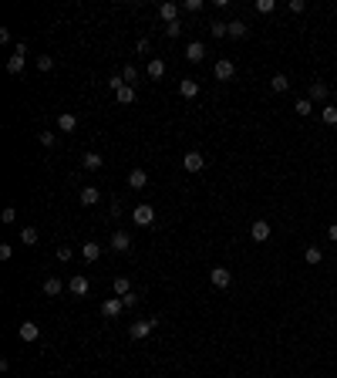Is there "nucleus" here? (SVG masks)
I'll list each match as a JSON object with an SVG mask.
<instances>
[{
    "mask_svg": "<svg viewBox=\"0 0 337 378\" xmlns=\"http://www.w3.org/2000/svg\"><path fill=\"white\" fill-rule=\"evenodd\" d=\"M155 324H159V321H149V317H145V321H135V324H129V338H135V341L149 338V334L155 331Z\"/></svg>",
    "mask_w": 337,
    "mask_h": 378,
    "instance_id": "obj_1",
    "label": "nucleus"
},
{
    "mask_svg": "<svg viewBox=\"0 0 337 378\" xmlns=\"http://www.w3.org/2000/svg\"><path fill=\"white\" fill-rule=\"evenodd\" d=\"M24 61H27V48H24V44H17V51L7 57V71L20 74V71H24Z\"/></svg>",
    "mask_w": 337,
    "mask_h": 378,
    "instance_id": "obj_2",
    "label": "nucleus"
},
{
    "mask_svg": "<svg viewBox=\"0 0 337 378\" xmlns=\"http://www.w3.org/2000/svg\"><path fill=\"white\" fill-rule=\"evenodd\" d=\"M132 220H135L138 226H152V223H155V209L149 206V203H142V206L132 209Z\"/></svg>",
    "mask_w": 337,
    "mask_h": 378,
    "instance_id": "obj_3",
    "label": "nucleus"
},
{
    "mask_svg": "<svg viewBox=\"0 0 337 378\" xmlns=\"http://www.w3.org/2000/svg\"><path fill=\"white\" fill-rule=\"evenodd\" d=\"M209 281H213V287H229V281H233V274H229V270H226V267H213V270H209Z\"/></svg>",
    "mask_w": 337,
    "mask_h": 378,
    "instance_id": "obj_4",
    "label": "nucleus"
},
{
    "mask_svg": "<svg viewBox=\"0 0 337 378\" xmlns=\"http://www.w3.org/2000/svg\"><path fill=\"white\" fill-rule=\"evenodd\" d=\"M68 290H71L74 297H85V294H88L91 290V284H88V277H81V274H74L71 281H68Z\"/></svg>",
    "mask_w": 337,
    "mask_h": 378,
    "instance_id": "obj_5",
    "label": "nucleus"
},
{
    "mask_svg": "<svg viewBox=\"0 0 337 378\" xmlns=\"http://www.w3.org/2000/svg\"><path fill=\"white\" fill-rule=\"evenodd\" d=\"M213 74H216L219 81H229L236 74V65L229 61V57H223V61H216V68H213Z\"/></svg>",
    "mask_w": 337,
    "mask_h": 378,
    "instance_id": "obj_6",
    "label": "nucleus"
},
{
    "mask_svg": "<svg viewBox=\"0 0 337 378\" xmlns=\"http://www.w3.org/2000/svg\"><path fill=\"white\" fill-rule=\"evenodd\" d=\"M327 95H330V88L324 81H310V88H307V98H310V102H327Z\"/></svg>",
    "mask_w": 337,
    "mask_h": 378,
    "instance_id": "obj_7",
    "label": "nucleus"
},
{
    "mask_svg": "<svg viewBox=\"0 0 337 378\" xmlns=\"http://www.w3.org/2000/svg\"><path fill=\"white\" fill-rule=\"evenodd\" d=\"M202 166H206V159H202L199 152H185V155H182V169H185V172H199Z\"/></svg>",
    "mask_w": 337,
    "mask_h": 378,
    "instance_id": "obj_8",
    "label": "nucleus"
},
{
    "mask_svg": "<svg viewBox=\"0 0 337 378\" xmlns=\"http://www.w3.org/2000/svg\"><path fill=\"white\" fill-rule=\"evenodd\" d=\"M249 233H253L257 243H266V240H270V223H266V220H257V223L249 226Z\"/></svg>",
    "mask_w": 337,
    "mask_h": 378,
    "instance_id": "obj_9",
    "label": "nucleus"
},
{
    "mask_svg": "<svg viewBox=\"0 0 337 378\" xmlns=\"http://www.w3.org/2000/svg\"><path fill=\"white\" fill-rule=\"evenodd\" d=\"M185 57H189L193 65H199L202 57H206V44H202V41H193V44L185 48Z\"/></svg>",
    "mask_w": 337,
    "mask_h": 378,
    "instance_id": "obj_10",
    "label": "nucleus"
},
{
    "mask_svg": "<svg viewBox=\"0 0 337 378\" xmlns=\"http://www.w3.org/2000/svg\"><path fill=\"white\" fill-rule=\"evenodd\" d=\"M121 307H125V304H121V297H108V301L101 304V314H104V317H118Z\"/></svg>",
    "mask_w": 337,
    "mask_h": 378,
    "instance_id": "obj_11",
    "label": "nucleus"
},
{
    "mask_svg": "<svg viewBox=\"0 0 337 378\" xmlns=\"http://www.w3.org/2000/svg\"><path fill=\"white\" fill-rule=\"evenodd\" d=\"M57 129H61V132H74V129H78V115L61 112V115H57Z\"/></svg>",
    "mask_w": 337,
    "mask_h": 378,
    "instance_id": "obj_12",
    "label": "nucleus"
},
{
    "mask_svg": "<svg viewBox=\"0 0 337 378\" xmlns=\"http://www.w3.org/2000/svg\"><path fill=\"white\" fill-rule=\"evenodd\" d=\"M81 257L88 260V264H95L98 257H101V243H95V240H88L85 247H81Z\"/></svg>",
    "mask_w": 337,
    "mask_h": 378,
    "instance_id": "obj_13",
    "label": "nucleus"
},
{
    "mask_svg": "<svg viewBox=\"0 0 337 378\" xmlns=\"http://www.w3.org/2000/svg\"><path fill=\"white\" fill-rule=\"evenodd\" d=\"M159 17L165 21V24H176V21H179V4H162V7H159Z\"/></svg>",
    "mask_w": 337,
    "mask_h": 378,
    "instance_id": "obj_14",
    "label": "nucleus"
},
{
    "mask_svg": "<svg viewBox=\"0 0 337 378\" xmlns=\"http://www.w3.org/2000/svg\"><path fill=\"white\" fill-rule=\"evenodd\" d=\"M40 338V328L34 321H24L20 324V341H37Z\"/></svg>",
    "mask_w": 337,
    "mask_h": 378,
    "instance_id": "obj_15",
    "label": "nucleus"
},
{
    "mask_svg": "<svg viewBox=\"0 0 337 378\" xmlns=\"http://www.w3.org/2000/svg\"><path fill=\"white\" fill-rule=\"evenodd\" d=\"M98 200H101V189H98V186H85V189H81V203H85V206H95Z\"/></svg>",
    "mask_w": 337,
    "mask_h": 378,
    "instance_id": "obj_16",
    "label": "nucleus"
},
{
    "mask_svg": "<svg viewBox=\"0 0 337 378\" xmlns=\"http://www.w3.org/2000/svg\"><path fill=\"white\" fill-rule=\"evenodd\" d=\"M179 95H182V98H196V95H199V85H196L193 78H182V81H179Z\"/></svg>",
    "mask_w": 337,
    "mask_h": 378,
    "instance_id": "obj_17",
    "label": "nucleus"
},
{
    "mask_svg": "<svg viewBox=\"0 0 337 378\" xmlns=\"http://www.w3.org/2000/svg\"><path fill=\"white\" fill-rule=\"evenodd\" d=\"M129 186H132V189H145V186H149L145 169H132V172H129Z\"/></svg>",
    "mask_w": 337,
    "mask_h": 378,
    "instance_id": "obj_18",
    "label": "nucleus"
},
{
    "mask_svg": "<svg viewBox=\"0 0 337 378\" xmlns=\"http://www.w3.org/2000/svg\"><path fill=\"white\" fill-rule=\"evenodd\" d=\"M145 71H149V78H152V81H159L162 74H165V61H162V57H152V61H149V68H145Z\"/></svg>",
    "mask_w": 337,
    "mask_h": 378,
    "instance_id": "obj_19",
    "label": "nucleus"
},
{
    "mask_svg": "<svg viewBox=\"0 0 337 378\" xmlns=\"http://www.w3.org/2000/svg\"><path fill=\"white\" fill-rule=\"evenodd\" d=\"M112 250H118V253H129V250H132L129 233H115V236H112Z\"/></svg>",
    "mask_w": 337,
    "mask_h": 378,
    "instance_id": "obj_20",
    "label": "nucleus"
},
{
    "mask_svg": "<svg viewBox=\"0 0 337 378\" xmlns=\"http://www.w3.org/2000/svg\"><path fill=\"white\" fill-rule=\"evenodd\" d=\"M81 166H85V169H88V172H98V169H101V155H98V152H85V159H81Z\"/></svg>",
    "mask_w": 337,
    "mask_h": 378,
    "instance_id": "obj_21",
    "label": "nucleus"
},
{
    "mask_svg": "<svg viewBox=\"0 0 337 378\" xmlns=\"http://www.w3.org/2000/svg\"><path fill=\"white\" fill-rule=\"evenodd\" d=\"M61 290H65V284L57 281V277H48V281H44V294H48V297H57Z\"/></svg>",
    "mask_w": 337,
    "mask_h": 378,
    "instance_id": "obj_22",
    "label": "nucleus"
},
{
    "mask_svg": "<svg viewBox=\"0 0 337 378\" xmlns=\"http://www.w3.org/2000/svg\"><path fill=\"white\" fill-rule=\"evenodd\" d=\"M115 294H118V297H125V294H132V284H129V277H115Z\"/></svg>",
    "mask_w": 337,
    "mask_h": 378,
    "instance_id": "obj_23",
    "label": "nucleus"
},
{
    "mask_svg": "<svg viewBox=\"0 0 337 378\" xmlns=\"http://www.w3.org/2000/svg\"><path fill=\"white\" fill-rule=\"evenodd\" d=\"M209 34H213V37H229V24H223V21H213V24H209Z\"/></svg>",
    "mask_w": 337,
    "mask_h": 378,
    "instance_id": "obj_24",
    "label": "nucleus"
},
{
    "mask_svg": "<svg viewBox=\"0 0 337 378\" xmlns=\"http://www.w3.org/2000/svg\"><path fill=\"white\" fill-rule=\"evenodd\" d=\"M270 88L273 91H287L290 88V78H287V74H273V78H270Z\"/></svg>",
    "mask_w": 337,
    "mask_h": 378,
    "instance_id": "obj_25",
    "label": "nucleus"
},
{
    "mask_svg": "<svg viewBox=\"0 0 337 378\" xmlns=\"http://www.w3.org/2000/svg\"><path fill=\"white\" fill-rule=\"evenodd\" d=\"M115 98H118L121 105H132V102H135V88H132V85H125L121 91H115Z\"/></svg>",
    "mask_w": 337,
    "mask_h": 378,
    "instance_id": "obj_26",
    "label": "nucleus"
},
{
    "mask_svg": "<svg viewBox=\"0 0 337 378\" xmlns=\"http://www.w3.org/2000/svg\"><path fill=\"white\" fill-rule=\"evenodd\" d=\"M20 243H24V247H34V243H37V230H34V226H24V230H20Z\"/></svg>",
    "mask_w": 337,
    "mask_h": 378,
    "instance_id": "obj_27",
    "label": "nucleus"
},
{
    "mask_svg": "<svg viewBox=\"0 0 337 378\" xmlns=\"http://www.w3.org/2000/svg\"><path fill=\"white\" fill-rule=\"evenodd\" d=\"M293 112H297V115H304V118H307V115L313 112V102H310V98H300V102L293 105Z\"/></svg>",
    "mask_w": 337,
    "mask_h": 378,
    "instance_id": "obj_28",
    "label": "nucleus"
},
{
    "mask_svg": "<svg viewBox=\"0 0 337 378\" xmlns=\"http://www.w3.org/2000/svg\"><path fill=\"white\" fill-rule=\"evenodd\" d=\"M229 37H233V41L246 37V24H243V21H233V24H229Z\"/></svg>",
    "mask_w": 337,
    "mask_h": 378,
    "instance_id": "obj_29",
    "label": "nucleus"
},
{
    "mask_svg": "<svg viewBox=\"0 0 337 378\" xmlns=\"http://www.w3.org/2000/svg\"><path fill=\"white\" fill-rule=\"evenodd\" d=\"M304 260H307V264H321V260H324V253H321V247H307V253H304Z\"/></svg>",
    "mask_w": 337,
    "mask_h": 378,
    "instance_id": "obj_30",
    "label": "nucleus"
},
{
    "mask_svg": "<svg viewBox=\"0 0 337 378\" xmlns=\"http://www.w3.org/2000/svg\"><path fill=\"white\" fill-rule=\"evenodd\" d=\"M324 122H327V125H337V105H324Z\"/></svg>",
    "mask_w": 337,
    "mask_h": 378,
    "instance_id": "obj_31",
    "label": "nucleus"
},
{
    "mask_svg": "<svg viewBox=\"0 0 337 378\" xmlns=\"http://www.w3.org/2000/svg\"><path fill=\"white\" fill-rule=\"evenodd\" d=\"M253 7H257V14H273V7H277V4H273V0H257Z\"/></svg>",
    "mask_w": 337,
    "mask_h": 378,
    "instance_id": "obj_32",
    "label": "nucleus"
},
{
    "mask_svg": "<svg viewBox=\"0 0 337 378\" xmlns=\"http://www.w3.org/2000/svg\"><path fill=\"white\" fill-rule=\"evenodd\" d=\"M104 85H108L112 91H121V88H125V78H121V74H112V78L104 81Z\"/></svg>",
    "mask_w": 337,
    "mask_h": 378,
    "instance_id": "obj_33",
    "label": "nucleus"
},
{
    "mask_svg": "<svg viewBox=\"0 0 337 378\" xmlns=\"http://www.w3.org/2000/svg\"><path fill=\"white\" fill-rule=\"evenodd\" d=\"M37 68H40V71H51V68H54V57H51V54H40L37 57Z\"/></svg>",
    "mask_w": 337,
    "mask_h": 378,
    "instance_id": "obj_34",
    "label": "nucleus"
},
{
    "mask_svg": "<svg viewBox=\"0 0 337 378\" xmlns=\"http://www.w3.org/2000/svg\"><path fill=\"white\" fill-rule=\"evenodd\" d=\"M182 34V21H176V24H165V37H179Z\"/></svg>",
    "mask_w": 337,
    "mask_h": 378,
    "instance_id": "obj_35",
    "label": "nucleus"
},
{
    "mask_svg": "<svg viewBox=\"0 0 337 378\" xmlns=\"http://www.w3.org/2000/svg\"><path fill=\"white\" fill-rule=\"evenodd\" d=\"M182 7L189 10V14H199V10H202V0H182Z\"/></svg>",
    "mask_w": 337,
    "mask_h": 378,
    "instance_id": "obj_36",
    "label": "nucleus"
},
{
    "mask_svg": "<svg viewBox=\"0 0 337 378\" xmlns=\"http://www.w3.org/2000/svg\"><path fill=\"white\" fill-rule=\"evenodd\" d=\"M121 78H125V85H132V81L138 78V71H135V68H132V65H125V71H121Z\"/></svg>",
    "mask_w": 337,
    "mask_h": 378,
    "instance_id": "obj_37",
    "label": "nucleus"
},
{
    "mask_svg": "<svg viewBox=\"0 0 337 378\" xmlns=\"http://www.w3.org/2000/svg\"><path fill=\"white\" fill-rule=\"evenodd\" d=\"M0 220H4V223H14V220H17V209H14V206H7L4 213H0Z\"/></svg>",
    "mask_w": 337,
    "mask_h": 378,
    "instance_id": "obj_38",
    "label": "nucleus"
},
{
    "mask_svg": "<svg viewBox=\"0 0 337 378\" xmlns=\"http://www.w3.org/2000/svg\"><path fill=\"white\" fill-rule=\"evenodd\" d=\"M37 142L44 145V149H51V145H54V135H51V132H40V135H37Z\"/></svg>",
    "mask_w": 337,
    "mask_h": 378,
    "instance_id": "obj_39",
    "label": "nucleus"
},
{
    "mask_svg": "<svg viewBox=\"0 0 337 378\" xmlns=\"http://www.w3.org/2000/svg\"><path fill=\"white\" fill-rule=\"evenodd\" d=\"M14 257V247L10 243H0V260H10Z\"/></svg>",
    "mask_w": 337,
    "mask_h": 378,
    "instance_id": "obj_40",
    "label": "nucleus"
},
{
    "mask_svg": "<svg viewBox=\"0 0 337 378\" xmlns=\"http://www.w3.org/2000/svg\"><path fill=\"white\" fill-rule=\"evenodd\" d=\"M71 253H74L71 247H57V260H71Z\"/></svg>",
    "mask_w": 337,
    "mask_h": 378,
    "instance_id": "obj_41",
    "label": "nucleus"
},
{
    "mask_svg": "<svg viewBox=\"0 0 337 378\" xmlns=\"http://www.w3.org/2000/svg\"><path fill=\"white\" fill-rule=\"evenodd\" d=\"M304 7H307L304 0H290V10H293V14H304Z\"/></svg>",
    "mask_w": 337,
    "mask_h": 378,
    "instance_id": "obj_42",
    "label": "nucleus"
},
{
    "mask_svg": "<svg viewBox=\"0 0 337 378\" xmlns=\"http://www.w3.org/2000/svg\"><path fill=\"white\" fill-rule=\"evenodd\" d=\"M135 301H138L135 294H125V297H121V304H125V307H135Z\"/></svg>",
    "mask_w": 337,
    "mask_h": 378,
    "instance_id": "obj_43",
    "label": "nucleus"
},
{
    "mask_svg": "<svg viewBox=\"0 0 337 378\" xmlns=\"http://www.w3.org/2000/svg\"><path fill=\"white\" fill-rule=\"evenodd\" d=\"M327 236H330V240H337V223H334V226H330V230H327Z\"/></svg>",
    "mask_w": 337,
    "mask_h": 378,
    "instance_id": "obj_44",
    "label": "nucleus"
}]
</instances>
